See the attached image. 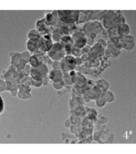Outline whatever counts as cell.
<instances>
[{"instance_id":"obj_6","label":"cell","mask_w":136,"mask_h":154,"mask_svg":"<svg viewBox=\"0 0 136 154\" xmlns=\"http://www.w3.org/2000/svg\"><path fill=\"white\" fill-rule=\"evenodd\" d=\"M123 40H124V47H123V49H125L126 50L132 51L135 48V39L133 35H126L123 38Z\"/></svg>"},{"instance_id":"obj_10","label":"cell","mask_w":136,"mask_h":154,"mask_svg":"<svg viewBox=\"0 0 136 154\" xmlns=\"http://www.w3.org/2000/svg\"><path fill=\"white\" fill-rule=\"evenodd\" d=\"M37 30L41 33V35H44L45 33H47V26L46 24L45 18L43 20L38 21L36 23Z\"/></svg>"},{"instance_id":"obj_18","label":"cell","mask_w":136,"mask_h":154,"mask_svg":"<svg viewBox=\"0 0 136 154\" xmlns=\"http://www.w3.org/2000/svg\"><path fill=\"white\" fill-rule=\"evenodd\" d=\"M41 35L37 30L33 29L30 31L29 33H28V38L29 39H39L41 38Z\"/></svg>"},{"instance_id":"obj_11","label":"cell","mask_w":136,"mask_h":154,"mask_svg":"<svg viewBox=\"0 0 136 154\" xmlns=\"http://www.w3.org/2000/svg\"><path fill=\"white\" fill-rule=\"evenodd\" d=\"M110 42L119 50L123 49V47H124V40H123V38L122 37H115V38L110 39Z\"/></svg>"},{"instance_id":"obj_17","label":"cell","mask_w":136,"mask_h":154,"mask_svg":"<svg viewBox=\"0 0 136 154\" xmlns=\"http://www.w3.org/2000/svg\"><path fill=\"white\" fill-rule=\"evenodd\" d=\"M61 44H62V45L63 46V48L64 46L68 45V44H74V42L72 39V38H71L70 36L69 35H64L63 36V38L61 39Z\"/></svg>"},{"instance_id":"obj_24","label":"cell","mask_w":136,"mask_h":154,"mask_svg":"<svg viewBox=\"0 0 136 154\" xmlns=\"http://www.w3.org/2000/svg\"><path fill=\"white\" fill-rule=\"evenodd\" d=\"M63 81L62 80L61 82H53V87L57 89V90H60V89L63 88Z\"/></svg>"},{"instance_id":"obj_3","label":"cell","mask_w":136,"mask_h":154,"mask_svg":"<svg viewBox=\"0 0 136 154\" xmlns=\"http://www.w3.org/2000/svg\"><path fill=\"white\" fill-rule=\"evenodd\" d=\"M103 30L102 24L98 21H95L94 22L86 23L83 27V32L86 35H89L91 33H95L96 34L100 33Z\"/></svg>"},{"instance_id":"obj_28","label":"cell","mask_w":136,"mask_h":154,"mask_svg":"<svg viewBox=\"0 0 136 154\" xmlns=\"http://www.w3.org/2000/svg\"><path fill=\"white\" fill-rule=\"evenodd\" d=\"M52 67L54 69H59L60 67V61H55L53 63H52Z\"/></svg>"},{"instance_id":"obj_21","label":"cell","mask_w":136,"mask_h":154,"mask_svg":"<svg viewBox=\"0 0 136 154\" xmlns=\"http://www.w3.org/2000/svg\"><path fill=\"white\" fill-rule=\"evenodd\" d=\"M31 56V55L29 51H24L23 53L21 54V57L27 63L29 62Z\"/></svg>"},{"instance_id":"obj_8","label":"cell","mask_w":136,"mask_h":154,"mask_svg":"<svg viewBox=\"0 0 136 154\" xmlns=\"http://www.w3.org/2000/svg\"><path fill=\"white\" fill-rule=\"evenodd\" d=\"M117 32L119 36L124 38L125 36L129 35L130 27L126 23L120 24V25L117 27Z\"/></svg>"},{"instance_id":"obj_29","label":"cell","mask_w":136,"mask_h":154,"mask_svg":"<svg viewBox=\"0 0 136 154\" xmlns=\"http://www.w3.org/2000/svg\"><path fill=\"white\" fill-rule=\"evenodd\" d=\"M4 101H3L1 97L0 96V113L2 112L3 109H4Z\"/></svg>"},{"instance_id":"obj_22","label":"cell","mask_w":136,"mask_h":154,"mask_svg":"<svg viewBox=\"0 0 136 154\" xmlns=\"http://www.w3.org/2000/svg\"><path fill=\"white\" fill-rule=\"evenodd\" d=\"M18 95L20 98H22V99H28L31 97L30 93H25V92H23L19 91V93H18Z\"/></svg>"},{"instance_id":"obj_16","label":"cell","mask_w":136,"mask_h":154,"mask_svg":"<svg viewBox=\"0 0 136 154\" xmlns=\"http://www.w3.org/2000/svg\"><path fill=\"white\" fill-rule=\"evenodd\" d=\"M36 69L41 73V74L43 77V79L46 78V76H47L48 73V67L47 66V65L45 63H42L38 67H37Z\"/></svg>"},{"instance_id":"obj_23","label":"cell","mask_w":136,"mask_h":154,"mask_svg":"<svg viewBox=\"0 0 136 154\" xmlns=\"http://www.w3.org/2000/svg\"><path fill=\"white\" fill-rule=\"evenodd\" d=\"M62 38H63V35L59 34V33H57L55 32H53V33H52V39L55 42H61Z\"/></svg>"},{"instance_id":"obj_5","label":"cell","mask_w":136,"mask_h":154,"mask_svg":"<svg viewBox=\"0 0 136 154\" xmlns=\"http://www.w3.org/2000/svg\"><path fill=\"white\" fill-rule=\"evenodd\" d=\"M28 50L31 53H35L40 50V41L38 39H29L27 43Z\"/></svg>"},{"instance_id":"obj_20","label":"cell","mask_w":136,"mask_h":154,"mask_svg":"<svg viewBox=\"0 0 136 154\" xmlns=\"http://www.w3.org/2000/svg\"><path fill=\"white\" fill-rule=\"evenodd\" d=\"M63 46L62 45V44H61L60 42H57L55 43V44H52V49L54 51H55L56 52H58V51H61L63 50Z\"/></svg>"},{"instance_id":"obj_9","label":"cell","mask_w":136,"mask_h":154,"mask_svg":"<svg viewBox=\"0 0 136 154\" xmlns=\"http://www.w3.org/2000/svg\"><path fill=\"white\" fill-rule=\"evenodd\" d=\"M43 56H40V55H37L34 54L31 56L29 62L32 67H33V68H37L42 63H43Z\"/></svg>"},{"instance_id":"obj_13","label":"cell","mask_w":136,"mask_h":154,"mask_svg":"<svg viewBox=\"0 0 136 154\" xmlns=\"http://www.w3.org/2000/svg\"><path fill=\"white\" fill-rule=\"evenodd\" d=\"M108 50H109V51H110V55H112V56H113L114 57L119 56L120 54H121V52H120V50L116 48L115 46L114 45V44H112V43L110 42H110L108 43Z\"/></svg>"},{"instance_id":"obj_27","label":"cell","mask_w":136,"mask_h":154,"mask_svg":"<svg viewBox=\"0 0 136 154\" xmlns=\"http://www.w3.org/2000/svg\"><path fill=\"white\" fill-rule=\"evenodd\" d=\"M97 44L100 45L103 49L106 48V45H107V44H106V40L104 39H98Z\"/></svg>"},{"instance_id":"obj_4","label":"cell","mask_w":136,"mask_h":154,"mask_svg":"<svg viewBox=\"0 0 136 154\" xmlns=\"http://www.w3.org/2000/svg\"><path fill=\"white\" fill-rule=\"evenodd\" d=\"M40 41V50L43 52H47L52 48V42L51 39L50 34L49 33L41 35V38L39 39Z\"/></svg>"},{"instance_id":"obj_14","label":"cell","mask_w":136,"mask_h":154,"mask_svg":"<svg viewBox=\"0 0 136 154\" xmlns=\"http://www.w3.org/2000/svg\"><path fill=\"white\" fill-rule=\"evenodd\" d=\"M87 44V38L86 37H82L77 39L75 42H74V46L77 49H82L85 47Z\"/></svg>"},{"instance_id":"obj_19","label":"cell","mask_w":136,"mask_h":154,"mask_svg":"<svg viewBox=\"0 0 136 154\" xmlns=\"http://www.w3.org/2000/svg\"><path fill=\"white\" fill-rule=\"evenodd\" d=\"M104 99L106 100V101H108V102H112V101L114 100V95L111 91H107L106 95H105Z\"/></svg>"},{"instance_id":"obj_1","label":"cell","mask_w":136,"mask_h":154,"mask_svg":"<svg viewBox=\"0 0 136 154\" xmlns=\"http://www.w3.org/2000/svg\"><path fill=\"white\" fill-rule=\"evenodd\" d=\"M57 11L60 21L66 25L75 24L78 20L80 15L78 10H58Z\"/></svg>"},{"instance_id":"obj_2","label":"cell","mask_w":136,"mask_h":154,"mask_svg":"<svg viewBox=\"0 0 136 154\" xmlns=\"http://www.w3.org/2000/svg\"><path fill=\"white\" fill-rule=\"evenodd\" d=\"M124 23H126V18L123 15L118 17L103 20V26L107 30L112 28H117V27L120 24Z\"/></svg>"},{"instance_id":"obj_26","label":"cell","mask_w":136,"mask_h":154,"mask_svg":"<svg viewBox=\"0 0 136 154\" xmlns=\"http://www.w3.org/2000/svg\"><path fill=\"white\" fill-rule=\"evenodd\" d=\"M4 90H7L6 83L4 81V80L0 79V92Z\"/></svg>"},{"instance_id":"obj_15","label":"cell","mask_w":136,"mask_h":154,"mask_svg":"<svg viewBox=\"0 0 136 154\" xmlns=\"http://www.w3.org/2000/svg\"><path fill=\"white\" fill-rule=\"evenodd\" d=\"M30 75L31 77V79L34 80H43V77L39 71L36 68L31 67L30 69Z\"/></svg>"},{"instance_id":"obj_25","label":"cell","mask_w":136,"mask_h":154,"mask_svg":"<svg viewBox=\"0 0 136 154\" xmlns=\"http://www.w3.org/2000/svg\"><path fill=\"white\" fill-rule=\"evenodd\" d=\"M31 84L35 87L39 88L43 84V80H34L31 79Z\"/></svg>"},{"instance_id":"obj_12","label":"cell","mask_w":136,"mask_h":154,"mask_svg":"<svg viewBox=\"0 0 136 154\" xmlns=\"http://www.w3.org/2000/svg\"><path fill=\"white\" fill-rule=\"evenodd\" d=\"M64 59V61H65L66 64L67 65V66L70 70H73L75 68L77 65L75 57H74L73 56H72V55H67Z\"/></svg>"},{"instance_id":"obj_7","label":"cell","mask_w":136,"mask_h":154,"mask_svg":"<svg viewBox=\"0 0 136 154\" xmlns=\"http://www.w3.org/2000/svg\"><path fill=\"white\" fill-rule=\"evenodd\" d=\"M80 15L78 21H76V23H83L91 20V17L93 14L94 11L87 10V11H79Z\"/></svg>"}]
</instances>
